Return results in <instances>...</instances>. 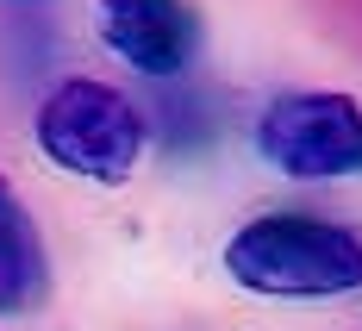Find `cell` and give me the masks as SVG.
Masks as SVG:
<instances>
[{"label":"cell","mask_w":362,"mask_h":331,"mask_svg":"<svg viewBox=\"0 0 362 331\" xmlns=\"http://www.w3.org/2000/svg\"><path fill=\"white\" fill-rule=\"evenodd\" d=\"M94 32L119 63L169 81L200 57V13L187 0H94Z\"/></svg>","instance_id":"4"},{"label":"cell","mask_w":362,"mask_h":331,"mask_svg":"<svg viewBox=\"0 0 362 331\" xmlns=\"http://www.w3.org/2000/svg\"><path fill=\"white\" fill-rule=\"evenodd\" d=\"M50 294V262L25 200L0 175V313H37Z\"/></svg>","instance_id":"5"},{"label":"cell","mask_w":362,"mask_h":331,"mask_svg":"<svg viewBox=\"0 0 362 331\" xmlns=\"http://www.w3.org/2000/svg\"><path fill=\"white\" fill-rule=\"evenodd\" d=\"M225 269L238 288L269 300H331L362 288V238L313 213H262L231 231Z\"/></svg>","instance_id":"1"},{"label":"cell","mask_w":362,"mask_h":331,"mask_svg":"<svg viewBox=\"0 0 362 331\" xmlns=\"http://www.w3.org/2000/svg\"><path fill=\"white\" fill-rule=\"evenodd\" d=\"M144 112L132 107L119 88L107 81H63L50 88V100L37 107V150L69 169L81 182H125L138 163H144Z\"/></svg>","instance_id":"2"},{"label":"cell","mask_w":362,"mask_h":331,"mask_svg":"<svg viewBox=\"0 0 362 331\" xmlns=\"http://www.w3.org/2000/svg\"><path fill=\"white\" fill-rule=\"evenodd\" d=\"M256 150L293 182L362 175V107L350 94H281L256 119Z\"/></svg>","instance_id":"3"}]
</instances>
